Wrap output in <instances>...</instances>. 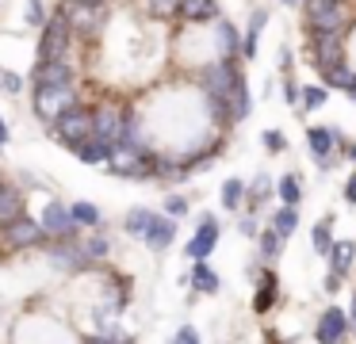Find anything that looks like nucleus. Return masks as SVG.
I'll use <instances>...</instances> for the list:
<instances>
[{
  "mask_svg": "<svg viewBox=\"0 0 356 344\" xmlns=\"http://www.w3.org/2000/svg\"><path fill=\"white\" fill-rule=\"evenodd\" d=\"M353 256H356V245L353 241H337V245H333V252H330L333 275H345L348 268H353Z\"/></svg>",
  "mask_w": 356,
  "mask_h": 344,
  "instance_id": "nucleus-19",
  "label": "nucleus"
},
{
  "mask_svg": "<svg viewBox=\"0 0 356 344\" xmlns=\"http://www.w3.org/2000/svg\"><path fill=\"white\" fill-rule=\"evenodd\" d=\"M42 234L70 237L73 234V214L65 211L62 203H47V211H42Z\"/></svg>",
  "mask_w": 356,
  "mask_h": 344,
  "instance_id": "nucleus-11",
  "label": "nucleus"
},
{
  "mask_svg": "<svg viewBox=\"0 0 356 344\" xmlns=\"http://www.w3.org/2000/svg\"><path fill=\"white\" fill-rule=\"evenodd\" d=\"M215 241H218V222L207 214V218L200 222V234L188 241V256H192V260H203L211 249H215Z\"/></svg>",
  "mask_w": 356,
  "mask_h": 344,
  "instance_id": "nucleus-12",
  "label": "nucleus"
},
{
  "mask_svg": "<svg viewBox=\"0 0 356 344\" xmlns=\"http://www.w3.org/2000/svg\"><path fill=\"white\" fill-rule=\"evenodd\" d=\"M58 138H62L65 145H73V149H81L85 142H92L96 138V122H92V111H85V107H73V111H65L62 119L54 122Z\"/></svg>",
  "mask_w": 356,
  "mask_h": 344,
  "instance_id": "nucleus-3",
  "label": "nucleus"
},
{
  "mask_svg": "<svg viewBox=\"0 0 356 344\" xmlns=\"http://www.w3.org/2000/svg\"><path fill=\"white\" fill-rule=\"evenodd\" d=\"M337 287H341V275L330 272V275H325V290H337Z\"/></svg>",
  "mask_w": 356,
  "mask_h": 344,
  "instance_id": "nucleus-43",
  "label": "nucleus"
},
{
  "mask_svg": "<svg viewBox=\"0 0 356 344\" xmlns=\"http://www.w3.org/2000/svg\"><path fill=\"white\" fill-rule=\"evenodd\" d=\"M62 12H65V19H70V27L81 31V35H92L104 19V8L85 4V0H70V4H62Z\"/></svg>",
  "mask_w": 356,
  "mask_h": 344,
  "instance_id": "nucleus-8",
  "label": "nucleus"
},
{
  "mask_svg": "<svg viewBox=\"0 0 356 344\" xmlns=\"http://www.w3.org/2000/svg\"><path fill=\"white\" fill-rule=\"evenodd\" d=\"M19 218H24V195L16 188H8V183H0V226L8 229Z\"/></svg>",
  "mask_w": 356,
  "mask_h": 344,
  "instance_id": "nucleus-13",
  "label": "nucleus"
},
{
  "mask_svg": "<svg viewBox=\"0 0 356 344\" xmlns=\"http://www.w3.org/2000/svg\"><path fill=\"white\" fill-rule=\"evenodd\" d=\"M180 19L211 23V19H218V4L215 0H180Z\"/></svg>",
  "mask_w": 356,
  "mask_h": 344,
  "instance_id": "nucleus-15",
  "label": "nucleus"
},
{
  "mask_svg": "<svg viewBox=\"0 0 356 344\" xmlns=\"http://www.w3.org/2000/svg\"><path fill=\"white\" fill-rule=\"evenodd\" d=\"M345 157H348V161H356V145H345Z\"/></svg>",
  "mask_w": 356,
  "mask_h": 344,
  "instance_id": "nucleus-45",
  "label": "nucleus"
},
{
  "mask_svg": "<svg viewBox=\"0 0 356 344\" xmlns=\"http://www.w3.org/2000/svg\"><path fill=\"white\" fill-rule=\"evenodd\" d=\"M4 138H8V130H4V122H0V142H4Z\"/></svg>",
  "mask_w": 356,
  "mask_h": 344,
  "instance_id": "nucleus-48",
  "label": "nucleus"
},
{
  "mask_svg": "<svg viewBox=\"0 0 356 344\" xmlns=\"http://www.w3.org/2000/svg\"><path fill=\"white\" fill-rule=\"evenodd\" d=\"M104 252H108V241H104V237H92V241L85 245V260H92V256H104Z\"/></svg>",
  "mask_w": 356,
  "mask_h": 344,
  "instance_id": "nucleus-37",
  "label": "nucleus"
},
{
  "mask_svg": "<svg viewBox=\"0 0 356 344\" xmlns=\"http://www.w3.org/2000/svg\"><path fill=\"white\" fill-rule=\"evenodd\" d=\"M325 88H341V92H353L356 88V73L348 65H337V69H325L322 73Z\"/></svg>",
  "mask_w": 356,
  "mask_h": 344,
  "instance_id": "nucleus-21",
  "label": "nucleus"
},
{
  "mask_svg": "<svg viewBox=\"0 0 356 344\" xmlns=\"http://www.w3.org/2000/svg\"><path fill=\"white\" fill-rule=\"evenodd\" d=\"M280 199H284V206H299V180H295V176H284V180H280Z\"/></svg>",
  "mask_w": 356,
  "mask_h": 344,
  "instance_id": "nucleus-29",
  "label": "nucleus"
},
{
  "mask_svg": "<svg viewBox=\"0 0 356 344\" xmlns=\"http://www.w3.org/2000/svg\"><path fill=\"white\" fill-rule=\"evenodd\" d=\"M284 96L291 99V104H302V92L295 88V81H284Z\"/></svg>",
  "mask_w": 356,
  "mask_h": 344,
  "instance_id": "nucleus-40",
  "label": "nucleus"
},
{
  "mask_svg": "<svg viewBox=\"0 0 356 344\" xmlns=\"http://www.w3.org/2000/svg\"><path fill=\"white\" fill-rule=\"evenodd\" d=\"M73 81V69L65 61H42L35 69V88H70Z\"/></svg>",
  "mask_w": 356,
  "mask_h": 344,
  "instance_id": "nucleus-10",
  "label": "nucleus"
},
{
  "mask_svg": "<svg viewBox=\"0 0 356 344\" xmlns=\"http://www.w3.org/2000/svg\"><path fill=\"white\" fill-rule=\"evenodd\" d=\"M238 81H245V76H241V69L234 65V61L218 58L215 65H207V73H203V92H207V99L218 107V111H222L226 99H230V92L238 88Z\"/></svg>",
  "mask_w": 356,
  "mask_h": 344,
  "instance_id": "nucleus-2",
  "label": "nucleus"
},
{
  "mask_svg": "<svg viewBox=\"0 0 356 344\" xmlns=\"http://www.w3.org/2000/svg\"><path fill=\"white\" fill-rule=\"evenodd\" d=\"M348 96H353V99H356V88H353V92H348Z\"/></svg>",
  "mask_w": 356,
  "mask_h": 344,
  "instance_id": "nucleus-49",
  "label": "nucleus"
},
{
  "mask_svg": "<svg viewBox=\"0 0 356 344\" xmlns=\"http://www.w3.org/2000/svg\"><path fill=\"white\" fill-rule=\"evenodd\" d=\"M154 218H157V214L154 211H142V206H138V211H131V214H127V234L146 237L149 226H154Z\"/></svg>",
  "mask_w": 356,
  "mask_h": 344,
  "instance_id": "nucleus-23",
  "label": "nucleus"
},
{
  "mask_svg": "<svg viewBox=\"0 0 356 344\" xmlns=\"http://www.w3.org/2000/svg\"><path fill=\"white\" fill-rule=\"evenodd\" d=\"M222 111L230 115V122H241L249 115V88H245V81H238V88L230 92V99H226Z\"/></svg>",
  "mask_w": 356,
  "mask_h": 344,
  "instance_id": "nucleus-18",
  "label": "nucleus"
},
{
  "mask_svg": "<svg viewBox=\"0 0 356 344\" xmlns=\"http://www.w3.org/2000/svg\"><path fill=\"white\" fill-rule=\"evenodd\" d=\"M310 245H314V252H325V256H330L333 252V237H330V222H318L314 226V234H310Z\"/></svg>",
  "mask_w": 356,
  "mask_h": 344,
  "instance_id": "nucleus-28",
  "label": "nucleus"
},
{
  "mask_svg": "<svg viewBox=\"0 0 356 344\" xmlns=\"http://www.w3.org/2000/svg\"><path fill=\"white\" fill-rule=\"evenodd\" d=\"M172 237H177V226H172V218H154V226H149V234L142 237V241H146L149 249H169Z\"/></svg>",
  "mask_w": 356,
  "mask_h": 344,
  "instance_id": "nucleus-17",
  "label": "nucleus"
},
{
  "mask_svg": "<svg viewBox=\"0 0 356 344\" xmlns=\"http://www.w3.org/2000/svg\"><path fill=\"white\" fill-rule=\"evenodd\" d=\"M73 88H35V111L42 119H62L65 111H73Z\"/></svg>",
  "mask_w": 356,
  "mask_h": 344,
  "instance_id": "nucleus-7",
  "label": "nucleus"
},
{
  "mask_svg": "<svg viewBox=\"0 0 356 344\" xmlns=\"http://www.w3.org/2000/svg\"><path fill=\"white\" fill-rule=\"evenodd\" d=\"M165 211H169V218H180V214L188 211V203H184V199H180V195H172L169 203H165Z\"/></svg>",
  "mask_w": 356,
  "mask_h": 344,
  "instance_id": "nucleus-38",
  "label": "nucleus"
},
{
  "mask_svg": "<svg viewBox=\"0 0 356 344\" xmlns=\"http://www.w3.org/2000/svg\"><path fill=\"white\" fill-rule=\"evenodd\" d=\"M322 104H325V84L322 88H314V84L302 88V107H307V111H314V107H322Z\"/></svg>",
  "mask_w": 356,
  "mask_h": 344,
  "instance_id": "nucleus-34",
  "label": "nucleus"
},
{
  "mask_svg": "<svg viewBox=\"0 0 356 344\" xmlns=\"http://www.w3.org/2000/svg\"><path fill=\"white\" fill-rule=\"evenodd\" d=\"M192 287L195 290H203V295H211V290H218V279H215V272H211L207 264H192Z\"/></svg>",
  "mask_w": 356,
  "mask_h": 344,
  "instance_id": "nucleus-25",
  "label": "nucleus"
},
{
  "mask_svg": "<svg viewBox=\"0 0 356 344\" xmlns=\"http://www.w3.org/2000/svg\"><path fill=\"white\" fill-rule=\"evenodd\" d=\"M31 19H35V23H42V8H39V0H31Z\"/></svg>",
  "mask_w": 356,
  "mask_h": 344,
  "instance_id": "nucleus-44",
  "label": "nucleus"
},
{
  "mask_svg": "<svg viewBox=\"0 0 356 344\" xmlns=\"http://www.w3.org/2000/svg\"><path fill=\"white\" fill-rule=\"evenodd\" d=\"M284 4H295V0H284Z\"/></svg>",
  "mask_w": 356,
  "mask_h": 344,
  "instance_id": "nucleus-50",
  "label": "nucleus"
},
{
  "mask_svg": "<svg viewBox=\"0 0 356 344\" xmlns=\"http://www.w3.org/2000/svg\"><path fill=\"white\" fill-rule=\"evenodd\" d=\"M85 344H111V341H104V336H92V341H85Z\"/></svg>",
  "mask_w": 356,
  "mask_h": 344,
  "instance_id": "nucleus-46",
  "label": "nucleus"
},
{
  "mask_svg": "<svg viewBox=\"0 0 356 344\" xmlns=\"http://www.w3.org/2000/svg\"><path fill=\"white\" fill-rule=\"evenodd\" d=\"M111 153H115V145H108V142H100V138H92V142H85V145L77 149V157L88 161V165H100V161H111Z\"/></svg>",
  "mask_w": 356,
  "mask_h": 344,
  "instance_id": "nucleus-20",
  "label": "nucleus"
},
{
  "mask_svg": "<svg viewBox=\"0 0 356 344\" xmlns=\"http://www.w3.org/2000/svg\"><path fill=\"white\" fill-rule=\"evenodd\" d=\"M307 23L310 35H341L348 27L345 0H307Z\"/></svg>",
  "mask_w": 356,
  "mask_h": 344,
  "instance_id": "nucleus-1",
  "label": "nucleus"
},
{
  "mask_svg": "<svg viewBox=\"0 0 356 344\" xmlns=\"http://www.w3.org/2000/svg\"><path fill=\"white\" fill-rule=\"evenodd\" d=\"M264 19H268L264 12H253V23H249L245 42H241V54H245V58H257V38H261V31H264Z\"/></svg>",
  "mask_w": 356,
  "mask_h": 344,
  "instance_id": "nucleus-24",
  "label": "nucleus"
},
{
  "mask_svg": "<svg viewBox=\"0 0 356 344\" xmlns=\"http://www.w3.org/2000/svg\"><path fill=\"white\" fill-rule=\"evenodd\" d=\"M39 241H42V226H39V222L19 218L16 226H8V245H12V249H27V245H39Z\"/></svg>",
  "mask_w": 356,
  "mask_h": 344,
  "instance_id": "nucleus-14",
  "label": "nucleus"
},
{
  "mask_svg": "<svg viewBox=\"0 0 356 344\" xmlns=\"http://www.w3.org/2000/svg\"><path fill=\"white\" fill-rule=\"evenodd\" d=\"M345 203H348V206L356 203V172L348 176V183H345Z\"/></svg>",
  "mask_w": 356,
  "mask_h": 344,
  "instance_id": "nucleus-41",
  "label": "nucleus"
},
{
  "mask_svg": "<svg viewBox=\"0 0 356 344\" xmlns=\"http://www.w3.org/2000/svg\"><path fill=\"white\" fill-rule=\"evenodd\" d=\"M70 19H65V12H58L54 19L42 27V42H39V54L42 61H65V46H70Z\"/></svg>",
  "mask_w": 356,
  "mask_h": 344,
  "instance_id": "nucleus-4",
  "label": "nucleus"
},
{
  "mask_svg": "<svg viewBox=\"0 0 356 344\" xmlns=\"http://www.w3.org/2000/svg\"><path fill=\"white\" fill-rule=\"evenodd\" d=\"M284 134H280V130H264V149H268V153H280V149H284Z\"/></svg>",
  "mask_w": 356,
  "mask_h": 344,
  "instance_id": "nucleus-35",
  "label": "nucleus"
},
{
  "mask_svg": "<svg viewBox=\"0 0 356 344\" xmlns=\"http://www.w3.org/2000/svg\"><path fill=\"white\" fill-rule=\"evenodd\" d=\"M172 344H200V336H195L192 325H184V329L177 333V341H172Z\"/></svg>",
  "mask_w": 356,
  "mask_h": 344,
  "instance_id": "nucleus-39",
  "label": "nucleus"
},
{
  "mask_svg": "<svg viewBox=\"0 0 356 344\" xmlns=\"http://www.w3.org/2000/svg\"><path fill=\"white\" fill-rule=\"evenodd\" d=\"M73 222H85V226H96L100 222V211H96L92 203H73Z\"/></svg>",
  "mask_w": 356,
  "mask_h": 344,
  "instance_id": "nucleus-31",
  "label": "nucleus"
},
{
  "mask_svg": "<svg viewBox=\"0 0 356 344\" xmlns=\"http://www.w3.org/2000/svg\"><path fill=\"white\" fill-rule=\"evenodd\" d=\"M218 46H222V58H226V61H234V54L241 50V42H238V31H234L230 23H218Z\"/></svg>",
  "mask_w": 356,
  "mask_h": 344,
  "instance_id": "nucleus-26",
  "label": "nucleus"
},
{
  "mask_svg": "<svg viewBox=\"0 0 356 344\" xmlns=\"http://www.w3.org/2000/svg\"><path fill=\"white\" fill-rule=\"evenodd\" d=\"M272 298H276V275L264 272V275H261V295H257L253 310H257V313H264V310L272 306Z\"/></svg>",
  "mask_w": 356,
  "mask_h": 344,
  "instance_id": "nucleus-27",
  "label": "nucleus"
},
{
  "mask_svg": "<svg viewBox=\"0 0 356 344\" xmlns=\"http://www.w3.org/2000/svg\"><path fill=\"white\" fill-rule=\"evenodd\" d=\"M0 88H4V92H19V88H24V81H19L16 73H8V69H0Z\"/></svg>",
  "mask_w": 356,
  "mask_h": 344,
  "instance_id": "nucleus-36",
  "label": "nucleus"
},
{
  "mask_svg": "<svg viewBox=\"0 0 356 344\" xmlns=\"http://www.w3.org/2000/svg\"><path fill=\"white\" fill-rule=\"evenodd\" d=\"M310 61L318 65V73L345 65V38L341 35H310Z\"/></svg>",
  "mask_w": 356,
  "mask_h": 344,
  "instance_id": "nucleus-5",
  "label": "nucleus"
},
{
  "mask_svg": "<svg viewBox=\"0 0 356 344\" xmlns=\"http://www.w3.org/2000/svg\"><path fill=\"white\" fill-rule=\"evenodd\" d=\"M280 245H284V237H280L276 229L268 226V229H264V234H261V252H264V256L272 260V256H280Z\"/></svg>",
  "mask_w": 356,
  "mask_h": 344,
  "instance_id": "nucleus-32",
  "label": "nucleus"
},
{
  "mask_svg": "<svg viewBox=\"0 0 356 344\" xmlns=\"http://www.w3.org/2000/svg\"><path fill=\"white\" fill-rule=\"evenodd\" d=\"M348 325H353V318H348L345 310H337V306H330V310L322 313V321H318V329H314L318 344H341L348 333Z\"/></svg>",
  "mask_w": 356,
  "mask_h": 344,
  "instance_id": "nucleus-9",
  "label": "nucleus"
},
{
  "mask_svg": "<svg viewBox=\"0 0 356 344\" xmlns=\"http://www.w3.org/2000/svg\"><path fill=\"white\" fill-rule=\"evenodd\" d=\"M241 195H245V183L241 180H226L222 183V206H230V211L241 206Z\"/></svg>",
  "mask_w": 356,
  "mask_h": 344,
  "instance_id": "nucleus-30",
  "label": "nucleus"
},
{
  "mask_svg": "<svg viewBox=\"0 0 356 344\" xmlns=\"http://www.w3.org/2000/svg\"><path fill=\"white\" fill-rule=\"evenodd\" d=\"M307 145H310V157H318V165H325V157H330V149L337 142H333L330 126H310L307 130Z\"/></svg>",
  "mask_w": 356,
  "mask_h": 344,
  "instance_id": "nucleus-16",
  "label": "nucleus"
},
{
  "mask_svg": "<svg viewBox=\"0 0 356 344\" xmlns=\"http://www.w3.org/2000/svg\"><path fill=\"white\" fill-rule=\"evenodd\" d=\"M353 329H356V295H353Z\"/></svg>",
  "mask_w": 356,
  "mask_h": 344,
  "instance_id": "nucleus-47",
  "label": "nucleus"
},
{
  "mask_svg": "<svg viewBox=\"0 0 356 344\" xmlns=\"http://www.w3.org/2000/svg\"><path fill=\"white\" fill-rule=\"evenodd\" d=\"M149 12L157 19H172V15H180V0H149Z\"/></svg>",
  "mask_w": 356,
  "mask_h": 344,
  "instance_id": "nucleus-33",
  "label": "nucleus"
},
{
  "mask_svg": "<svg viewBox=\"0 0 356 344\" xmlns=\"http://www.w3.org/2000/svg\"><path fill=\"white\" fill-rule=\"evenodd\" d=\"M241 234H245V237H261V234H257V226H253V218H241Z\"/></svg>",
  "mask_w": 356,
  "mask_h": 344,
  "instance_id": "nucleus-42",
  "label": "nucleus"
},
{
  "mask_svg": "<svg viewBox=\"0 0 356 344\" xmlns=\"http://www.w3.org/2000/svg\"><path fill=\"white\" fill-rule=\"evenodd\" d=\"M295 226H299V206H280V211L272 214V229H276L284 241H287V234H295Z\"/></svg>",
  "mask_w": 356,
  "mask_h": 344,
  "instance_id": "nucleus-22",
  "label": "nucleus"
},
{
  "mask_svg": "<svg viewBox=\"0 0 356 344\" xmlns=\"http://www.w3.org/2000/svg\"><path fill=\"white\" fill-rule=\"evenodd\" d=\"M92 122H96V138L108 142V145H119L127 138V126H131V119H127L119 107H96Z\"/></svg>",
  "mask_w": 356,
  "mask_h": 344,
  "instance_id": "nucleus-6",
  "label": "nucleus"
}]
</instances>
